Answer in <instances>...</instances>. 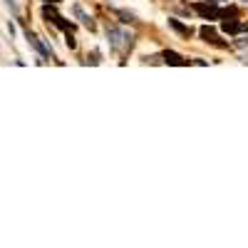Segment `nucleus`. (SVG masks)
Segmentation results:
<instances>
[{"instance_id": "nucleus-3", "label": "nucleus", "mask_w": 248, "mask_h": 248, "mask_svg": "<svg viewBox=\"0 0 248 248\" xmlns=\"http://www.w3.org/2000/svg\"><path fill=\"white\" fill-rule=\"evenodd\" d=\"M201 37L206 40V43H211V45H218V47H223V45H226V43H221V40H218L216 30H214V28H209V25H203V28H201Z\"/></svg>"}, {"instance_id": "nucleus-2", "label": "nucleus", "mask_w": 248, "mask_h": 248, "mask_svg": "<svg viewBox=\"0 0 248 248\" xmlns=\"http://www.w3.org/2000/svg\"><path fill=\"white\" fill-rule=\"evenodd\" d=\"M194 8H196V10H199V13H201L203 17H209V20H216V17L226 15V10H216L214 5H203V3H196Z\"/></svg>"}, {"instance_id": "nucleus-1", "label": "nucleus", "mask_w": 248, "mask_h": 248, "mask_svg": "<svg viewBox=\"0 0 248 248\" xmlns=\"http://www.w3.org/2000/svg\"><path fill=\"white\" fill-rule=\"evenodd\" d=\"M107 37L112 40V47H124V43H132V37H127V32H122V30H117V28H109L107 30Z\"/></svg>"}, {"instance_id": "nucleus-6", "label": "nucleus", "mask_w": 248, "mask_h": 248, "mask_svg": "<svg viewBox=\"0 0 248 248\" xmlns=\"http://www.w3.org/2000/svg\"><path fill=\"white\" fill-rule=\"evenodd\" d=\"M223 30H226V32H231V35H236V32L246 30V25H241V23H223Z\"/></svg>"}, {"instance_id": "nucleus-8", "label": "nucleus", "mask_w": 248, "mask_h": 248, "mask_svg": "<svg viewBox=\"0 0 248 248\" xmlns=\"http://www.w3.org/2000/svg\"><path fill=\"white\" fill-rule=\"evenodd\" d=\"M119 17H122V23H134V13H127V10H114Z\"/></svg>"}, {"instance_id": "nucleus-5", "label": "nucleus", "mask_w": 248, "mask_h": 248, "mask_svg": "<svg viewBox=\"0 0 248 248\" xmlns=\"http://www.w3.org/2000/svg\"><path fill=\"white\" fill-rule=\"evenodd\" d=\"M28 40H30V43H32V45H35V47L40 50V55H43V57H50V55H52V52H50V50H47V47H45L43 43H40V40H37V37H35L32 32H28Z\"/></svg>"}, {"instance_id": "nucleus-9", "label": "nucleus", "mask_w": 248, "mask_h": 248, "mask_svg": "<svg viewBox=\"0 0 248 248\" xmlns=\"http://www.w3.org/2000/svg\"><path fill=\"white\" fill-rule=\"evenodd\" d=\"M75 13L79 15V20H82V23H85L87 28H94V23H92V17H87V15H85V10H82V8H77Z\"/></svg>"}, {"instance_id": "nucleus-7", "label": "nucleus", "mask_w": 248, "mask_h": 248, "mask_svg": "<svg viewBox=\"0 0 248 248\" xmlns=\"http://www.w3.org/2000/svg\"><path fill=\"white\" fill-rule=\"evenodd\" d=\"M169 25H171V28H174L176 32H181V35H186V37H189V35H191V30H189V28H184V25L179 23V20H174V17L169 20Z\"/></svg>"}, {"instance_id": "nucleus-4", "label": "nucleus", "mask_w": 248, "mask_h": 248, "mask_svg": "<svg viewBox=\"0 0 248 248\" xmlns=\"http://www.w3.org/2000/svg\"><path fill=\"white\" fill-rule=\"evenodd\" d=\"M164 60L169 62V65H186V60L181 57V55H176V52H171V50H167L164 52Z\"/></svg>"}]
</instances>
